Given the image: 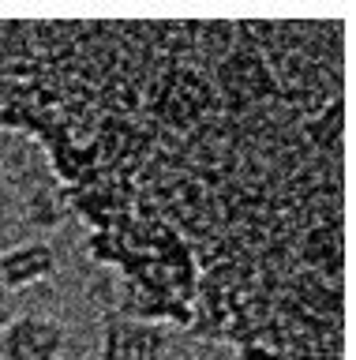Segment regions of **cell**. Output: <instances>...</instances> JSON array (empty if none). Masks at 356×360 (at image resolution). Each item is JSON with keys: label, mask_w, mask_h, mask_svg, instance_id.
Returning <instances> with one entry per match:
<instances>
[{"label": "cell", "mask_w": 356, "mask_h": 360, "mask_svg": "<svg viewBox=\"0 0 356 360\" xmlns=\"http://www.w3.org/2000/svg\"><path fill=\"white\" fill-rule=\"evenodd\" d=\"M68 330L60 319L23 311L0 330V360H64Z\"/></svg>", "instance_id": "obj_1"}, {"label": "cell", "mask_w": 356, "mask_h": 360, "mask_svg": "<svg viewBox=\"0 0 356 360\" xmlns=\"http://www.w3.org/2000/svg\"><path fill=\"white\" fill-rule=\"evenodd\" d=\"M102 360H165V334L147 319L109 315L102 330Z\"/></svg>", "instance_id": "obj_2"}, {"label": "cell", "mask_w": 356, "mask_h": 360, "mask_svg": "<svg viewBox=\"0 0 356 360\" xmlns=\"http://www.w3.org/2000/svg\"><path fill=\"white\" fill-rule=\"evenodd\" d=\"M57 274V252L49 240H27L0 252V285L27 289Z\"/></svg>", "instance_id": "obj_3"}]
</instances>
